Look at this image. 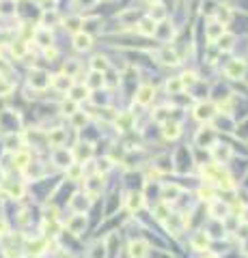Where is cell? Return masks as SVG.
Returning <instances> with one entry per match:
<instances>
[{
  "mask_svg": "<svg viewBox=\"0 0 248 258\" xmlns=\"http://www.w3.org/2000/svg\"><path fill=\"white\" fill-rule=\"evenodd\" d=\"M201 11H203V16H210V17H214V13H216V9L220 7V4L216 2V0H203V4H201Z\"/></svg>",
  "mask_w": 248,
  "mask_h": 258,
  "instance_id": "1f68e13d",
  "label": "cell"
},
{
  "mask_svg": "<svg viewBox=\"0 0 248 258\" xmlns=\"http://www.w3.org/2000/svg\"><path fill=\"white\" fill-rule=\"evenodd\" d=\"M225 31H227L225 24H220L218 19H212V22L205 26V37H207V41H210V43H216L218 39L222 37V32H225Z\"/></svg>",
  "mask_w": 248,
  "mask_h": 258,
  "instance_id": "3957f363",
  "label": "cell"
},
{
  "mask_svg": "<svg viewBox=\"0 0 248 258\" xmlns=\"http://www.w3.org/2000/svg\"><path fill=\"white\" fill-rule=\"evenodd\" d=\"M162 133H164V138H168V140H175L177 136L181 133V127H179V123H175V121H164L162 123Z\"/></svg>",
  "mask_w": 248,
  "mask_h": 258,
  "instance_id": "e0dca14e",
  "label": "cell"
},
{
  "mask_svg": "<svg viewBox=\"0 0 248 258\" xmlns=\"http://www.w3.org/2000/svg\"><path fill=\"white\" fill-rule=\"evenodd\" d=\"M13 161L18 163V168L26 170V168H28V163H31V155H28L26 151H22V148H19V151H16V155H13Z\"/></svg>",
  "mask_w": 248,
  "mask_h": 258,
  "instance_id": "f546056e",
  "label": "cell"
},
{
  "mask_svg": "<svg viewBox=\"0 0 248 258\" xmlns=\"http://www.w3.org/2000/svg\"><path fill=\"white\" fill-rule=\"evenodd\" d=\"M71 121H73V127H82L84 123H87V114L80 112V110H76L71 114Z\"/></svg>",
  "mask_w": 248,
  "mask_h": 258,
  "instance_id": "7bdbcfd3",
  "label": "cell"
},
{
  "mask_svg": "<svg viewBox=\"0 0 248 258\" xmlns=\"http://www.w3.org/2000/svg\"><path fill=\"white\" fill-rule=\"evenodd\" d=\"M244 73H246V64L244 61H237V58L225 67V76L231 78V80H240V78H244Z\"/></svg>",
  "mask_w": 248,
  "mask_h": 258,
  "instance_id": "277c9868",
  "label": "cell"
},
{
  "mask_svg": "<svg viewBox=\"0 0 248 258\" xmlns=\"http://www.w3.org/2000/svg\"><path fill=\"white\" fill-rule=\"evenodd\" d=\"M106 78H104V73L102 71H91V76L87 78V88L89 91H97V88H102V86H106Z\"/></svg>",
  "mask_w": 248,
  "mask_h": 258,
  "instance_id": "2e32d148",
  "label": "cell"
},
{
  "mask_svg": "<svg viewBox=\"0 0 248 258\" xmlns=\"http://www.w3.org/2000/svg\"><path fill=\"white\" fill-rule=\"evenodd\" d=\"M244 252H246V254H248V241H246V250H244Z\"/></svg>",
  "mask_w": 248,
  "mask_h": 258,
  "instance_id": "f5cc1de1",
  "label": "cell"
},
{
  "mask_svg": "<svg viewBox=\"0 0 248 258\" xmlns=\"http://www.w3.org/2000/svg\"><path fill=\"white\" fill-rule=\"evenodd\" d=\"M216 116V106L210 101H201L195 106V118L201 123H210Z\"/></svg>",
  "mask_w": 248,
  "mask_h": 258,
  "instance_id": "7a4b0ae2",
  "label": "cell"
},
{
  "mask_svg": "<svg viewBox=\"0 0 248 258\" xmlns=\"http://www.w3.org/2000/svg\"><path fill=\"white\" fill-rule=\"evenodd\" d=\"M4 145L9 151H19L22 148V138L19 136H4Z\"/></svg>",
  "mask_w": 248,
  "mask_h": 258,
  "instance_id": "e575fe53",
  "label": "cell"
},
{
  "mask_svg": "<svg viewBox=\"0 0 248 258\" xmlns=\"http://www.w3.org/2000/svg\"><path fill=\"white\" fill-rule=\"evenodd\" d=\"M153 213H156V217H158V220H164L166 215H171V209H168V205H166V202H160V205H158L156 209H153Z\"/></svg>",
  "mask_w": 248,
  "mask_h": 258,
  "instance_id": "b9f144b4",
  "label": "cell"
},
{
  "mask_svg": "<svg viewBox=\"0 0 248 258\" xmlns=\"http://www.w3.org/2000/svg\"><path fill=\"white\" fill-rule=\"evenodd\" d=\"M153 34H156V37H160L162 41H168V37H173V26L168 22H160L156 26V32H153Z\"/></svg>",
  "mask_w": 248,
  "mask_h": 258,
  "instance_id": "603a6c76",
  "label": "cell"
},
{
  "mask_svg": "<svg viewBox=\"0 0 248 258\" xmlns=\"http://www.w3.org/2000/svg\"><path fill=\"white\" fill-rule=\"evenodd\" d=\"M67 228H69L71 235H80L84 228H87V217H84L82 213H78V215H73L71 220L67 222Z\"/></svg>",
  "mask_w": 248,
  "mask_h": 258,
  "instance_id": "8fae6325",
  "label": "cell"
},
{
  "mask_svg": "<svg viewBox=\"0 0 248 258\" xmlns=\"http://www.w3.org/2000/svg\"><path fill=\"white\" fill-rule=\"evenodd\" d=\"M93 250H95V252H93V258H104V256H106V245H104V243H97Z\"/></svg>",
  "mask_w": 248,
  "mask_h": 258,
  "instance_id": "7dc6e473",
  "label": "cell"
},
{
  "mask_svg": "<svg viewBox=\"0 0 248 258\" xmlns=\"http://www.w3.org/2000/svg\"><path fill=\"white\" fill-rule=\"evenodd\" d=\"M87 97H89V88H87V84H73V86L69 88V99H73L76 103L84 101Z\"/></svg>",
  "mask_w": 248,
  "mask_h": 258,
  "instance_id": "5bb4252c",
  "label": "cell"
},
{
  "mask_svg": "<svg viewBox=\"0 0 248 258\" xmlns=\"http://www.w3.org/2000/svg\"><path fill=\"white\" fill-rule=\"evenodd\" d=\"M177 194H179V185H171V187L164 185V196L162 198H164V202H171L177 198Z\"/></svg>",
  "mask_w": 248,
  "mask_h": 258,
  "instance_id": "ab89813d",
  "label": "cell"
},
{
  "mask_svg": "<svg viewBox=\"0 0 248 258\" xmlns=\"http://www.w3.org/2000/svg\"><path fill=\"white\" fill-rule=\"evenodd\" d=\"M50 80H52V78H50L43 69H33V71L28 73V84H31L35 91H46L50 86Z\"/></svg>",
  "mask_w": 248,
  "mask_h": 258,
  "instance_id": "6da1fadb",
  "label": "cell"
},
{
  "mask_svg": "<svg viewBox=\"0 0 248 258\" xmlns=\"http://www.w3.org/2000/svg\"><path fill=\"white\" fill-rule=\"evenodd\" d=\"M63 140H65V131H63V129H52V131L48 133V145L50 146H61Z\"/></svg>",
  "mask_w": 248,
  "mask_h": 258,
  "instance_id": "484cf974",
  "label": "cell"
},
{
  "mask_svg": "<svg viewBox=\"0 0 248 258\" xmlns=\"http://www.w3.org/2000/svg\"><path fill=\"white\" fill-rule=\"evenodd\" d=\"M13 54H16L18 58H22V56H26V52H28V46H26V41H22V39H18V41H13Z\"/></svg>",
  "mask_w": 248,
  "mask_h": 258,
  "instance_id": "d590c367",
  "label": "cell"
},
{
  "mask_svg": "<svg viewBox=\"0 0 248 258\" xmlns=\"http://www.w3.org/2000/svg\"><path fill=\"white\" fill-rule=\"evenodd\" d=\"M153 97H156V88L145 84V86H141L136 91V103L138 106H149V103L153 101Z\"/></svg>",
  "mask_w": 248,
  "mask_h": 258,
  "instance_id": "ba28073f",
  "label": "cell"
},
{
  "mask_svg": "<svg viewBox=\"0 0 248 258\" xmlns=\"http://www.w3.org/2000/svg\"><path fill=\"white\" fill-rule=\"evenodd\" d=\"M210 258H214V256H210Z\"/></svg>",
  "mask_w": 248,
  "mask_h": 258,
  "instance_id": "db71d44e",
  "label": "cell"
},
{
  "mask_svg": "<svg viewBox=\"0 0 248 258\" xmlns=\"http://www.w3.org/2000/svg\"><path fill=\"white\" fill-rule=\"evenodd\" d=\"M41 22H43V26H46V28H54L58 22H61V17H58V13L54 11V9H48V11H43Z\"/></svg>",
  "mask_w": 248,
  "mask_h": 258,
  "instance_id": "7402d4cb",
  "label": "cell"
},
{
  "mask_svg": "<svg viewBox=\"0 0 248 258\" xmlns=\"http://www.w3.org/2000/svg\"><path fill=\"white\" fill-rule=\"evenodd\" d=\"M231 17H233L231 9H229V7H225V4H222V7H218V9H216V13H214V19H218V22L225 24V26L231 22Z\"/></svg>",
  "mask_w": 248,
  "mask_h": 258,
  "instance_id": "d4e9b609",
  "label": "cell"
},
{
  "mask_svg": "<svg viewBox=\"0 0 248 258\" xmlns=\"http://www.w3.org/2000/svg\"><path fill=\"white\" fill-rule=\"evenodd\" d=\"M149 17L156 19V22H164V19H166V7H164V4H160V2L151 4V9H149Z\"/></svg>",
  "mask_w": 248,
  "mask_h": 258,
  "instance_id": "44dd1931",
  "label": "cell"
},
{
  "mask_svg": "<svg viewBox=\"0 0 248 258\" xmlns=\"http://www.w3.org/2000/svg\"><path fill=\"white\" fill-rule=\"evenodd\" d=\"M156 26H158V22H156V19H151L149 16L141 17L136 22V31L141 32L142 37H153V32H156Z\"/></svg>",
  "mask_w": 248,
  "mask_h": 258,
  "instance_id": "8992f818",
  "label": "cell"
},
{
  "mask_svg": "<svg viewBox=\"0 0 248 258\" xmlns=\"http://www.w3.org/2000/svg\"><path fill=\"white\" fill-rule=\"evenodd\" d=\"M214 157L218 161H222V160H229L231 157V148L227 146V145H218V148L214 151Z\"/></svg>",
  "mask_w": 248,
  "mask_h": 258,
  "instance_id": "f35d334b",
  "label": "cell"
},
{
  "mask_svg": "<svg viewBox=\"0 0 248 258\" xmlns=\"http://www.w3.org/2000/svg\"><path fill=\"white\" fill-rule=\"evenodd\" d=\"M78 110V103L73 101V99H67V101H63V106H61V112L63 114H67V116H71L73 112Z\"/></svg>",
  "mask_w": 248,
  "mask_h": 258,
  "instance_id": "60d3db41",
  "label": "cell"
},
{
  "mask_svg": "<svg viewBox=\"0 0 248 258\" xmlns=\"http://www.w3.org/2000/svg\"><path fill=\"white\" fill-rule=\"evenodd\" d=\"M54 88H58V91H69V88L73 86L71 82V76H65V73H58V76H54L52 80H50Z\"/></svg>",
  "mask_w": 248,
  "mask_h": 258,
  "instance_id": "9a60e30c",
  "label": "cell"
},
{
  "mask_svg": "<svg viewBox=\"0 0 248 258\" xmlns=\"http://www.w3.org/2000/svg\"><path fill=\"white\" fill-rule=\"evenodd\" d=\"M127 254H130V258H145L147 256V243L145 241H132Z\"/></svg>",
  "mask_w": 248,
  "mask_h": 258,
  "instance_id": "ac0fdd59",
  "label": "cell"
},
{
  "mask_svg": "<svg viewBox=\"0 0 248 258\" xmlns=\"http://www.w3.org/2000/svg\"><path fill=\"white\" fill-rule=\"evenodd\" d=\"M73 160H89L93 157V148L91 145H78V148H73Z\"/></svg>",
  "mask_w": 248,
  "mask_h": 258,
  "instance_id": "83f0119b",
  "label": "cell"
},
{
  "mask_svg": "<svg viewBox=\"0 0 248 258\" xmlns=\"http://www.w3.org/2000/svg\"><path fill=\"white\" fill-rule=\"evenodd\" d=\"M99 24H102V19H99V17H84L82 19V31L93 37V32L102 31V26H99Z\"/></svg>",
  "mask_w": 248,
  "mask_h": 258,
  "instance_id": "d6986e66",
  "label": "cell"
},
{
  "mask_svg": "<svg viewBox=\"0 0 248 258\" xmlns=\"http://www.w3.org/2000/svg\"><path fill=\"white\" fill-rule=\"evenodd\" d=\"M65 28L69 32H80L82 31V17H78V16H69V17H65Z\"/></svg>",
  "mask_w": 248,
  "mask_h": 258,
  "instance_id": "4316f807",
  "label": "cell"
},
{
  "mask_svg": "<svg viewBox=\"0 0 248 258\" xmlns=\"http://www.w3.org/2000/svg\"><path fill=\"white\" fill-rule=\"evenodd\" d=\"M216 2H218V0H216ZM222 2H229V4H231V2H233V0H222Z\"/></svg>",
  "mask_w": 248,
  "mask_h": 258,
  "instance_id": "f907efd6",
  "label": "cell"
},
{
  "mask_svg": "<svg viewBox=\"0 0 248 258\" xmlns=\"http://www.w3.org/2000/svg\"><path fill=\"white\" fill-rule=\"evenodd\" d=\"M130 123H132V114H125V118H117V125L121 127V131L130 129Z\"/></svg>",
  "mask_w": 248,
  "mask_h": 258,
  "instance_id": "f6af8a7d",
  "label": "cell"
},
{
  "mask_svg": "<svg viewBox=\"0 0 248 258\" xmlns=\"http://www.w3.org/2000/svg\"><path fill=\"white\" fill-rule=\"evenodd\" d=\"M110 168H112V161H110V160H102V161L97 163V170H99V172H102V170L106 172V170H110Z\"/></svg>",
  "mask_w": 248,
  "mask_h": 258,
  "instance_id": "c3c4849f",
  "label": "cell"
},
{
  "mask_svg": "<svg viewBox=\"0 0 248 258\" xmlns=\"http://www.w3.org/2000/svg\"><path fill=\"white\" fill-rule=\"evenodd\" d=\"M233 43H235V34H231V32H222V37L216 41V46L218 49H222V52H229V49L233 48Z\"/></svg>",
  "mask_w": 248,
  "mask_h": 258,
  "instance_id": "ffe728a7",
  "label": "cell"
},
{
  "mask_svg": "<svg viewBox=\"0 0 248 258\" xmlns=\"http://www.w3.org/2000/svg\"><path fill=\"white\" fill-rule=\"evenodd\" d=\"M54 163H58L61 168H69L73 163V153L67 148H56L54 151Z\"/></svg>",
  "mask_w": 248,
  "mask_h": 258,
  "instance_id": "30bf717a",
  "label": "cell"
},
{
  "mask_svg": "<svg viewBox=\"0 0 248 258\" xmlns=\"http://www.w3.org/2000/svg\"><path fill=\"white\" fill-rule=\"evenodd\" d=\"M127 209L130 211H138L142 207V194H138V192H132L130 196H127Z\"/></svg>",
  "mask_w": 248,
  "mask_h": 258,
  "instance_id": "f1b7e54d",
  "label": "cell"
},
{
  "mask_svg": "<svg viewBox=\"0 0 248 258\" xmlns=\"http://www.w3.org/2000/svg\"><path fill=\"white\" fill-rule=\"evenodd\" d=\"M33 37H35V41H37L41 48H50V46H52V32H50V28H46V26L37 28Z\"/></svg>",
  "mask_w": 248,
  "mask_h": 258,
  "instance_id": "4fadbf2b",
  "label": "cell"
},
{
  "mask_svg": "<svg viewBox=\"0 0 248 258\" xmlns=\"http://www.w3.org/2000/svg\"><path fill=\"white\" fill-rule=\"evenodd\" d=\"M102 187H104V178H99V177L87 178V183H84V196H87V198H97L99 192H102Z\"/></svg>",
  "mask_w": 248,
  "mask_h": 258,
  "instance_id": "5b68a950",
  "label": "cell"
},
{
  "mask_svg": "<svg viewBox=\"0 0 248 258\" xmlns=\"http://www.w3.org/2000/svg\"><path fill=\"white\" fill-rule=\"evenodd\" d=\"M147 2H151V4H153V2H158V0H147Z\"/></svg>",
  "mask_w": 248,
  "mask_h": 258,
  "instance_id": "816d5d0a",
  "label": "cell"
},
{
  "mask_svg": "<svg viewBox=\"0 0 248 258\" xmlns=\"http://www.w3.org/2000/svg\"><path fill=\"white\" fill-rule=\"evenodd\" d=\"M196 142H198V146L212 148V145H216V131L210 127H203L201 131L196 133Z\"/></svg>",
  "mask_w": 248,
  "mask_h": 258,
  "instance_id": "9c48e42d",
  "label": "cell"
},
{
  "mask_svg": "<svg viewBox=\"0 0 248 258\" xmlns=\"http://www.w3.org/2000/svg\"><path fill=\"white\" fill-rule=\"evenodd\" d=\"M210 213L216 217V220H225V217H227V207L220 205V202H214V205H212V209H210Z\"/></svg>",
  "mask_w": 248,
  "mask_h": 258,
  "instance_id": "74e56055",
  "label": "cell"
},
{
  "mask_svg": "<svg viewBox=\"0 0 248 258\" xmlns=\"http://www.w3.org/2000/svg\"><path fill=\"white\" fill-rule=\"evenodd\" d=\"M166 91L171 93V95H179V93L183 91L179 78H173V80H168V82H166Z\"/></svg>",
  "mask_w": 248,
  "mask_h": 258,
  "instance_id": "8d00e7d4",
  "label": "cell"
},
{
  "mask_svg": "<svg viewBox=\"0 0 248 258\" xmlns=\"http://www.w3.org/2000/svg\"><path fill=\"white\" fill-rule=\"evenodd\" d=\"M237 235H242V237H244V239H248V226L237 228Z\"/></svg>",
  "mask_w": 248,
  "mask_h": 258,
  "instance_id": "681fc988",
  "label": "cell"
},
{
  "mask_svg": "<svg viewBox=\"0 0 248 258\" xmlns=\"http://www.w3.org/2000/svg\"><path fill=\"white\" fill-rule=\"evenodd\" d=\"M198 196H201V200H212V198H214V190H212V187H201Z\"/></svg>",
  "mask_w": 248,
  "mask_h": 258,
  "instance_id": "ee69618b",
  "label": "cell"
},
{
  "mask_svg": "<svg viewBox=\"0 0 248 258\" xmlns=\"http://www.w3.org/2000/svg\"><path fill=\"white\" fill-rule=\"evenodd\" d=\"M73 4L80 7V9H91V7H95V4H97V0H73Z\"/></svg>",
  "mask_w": 248,
  "mask_h": 258,
  "instance_id": "bcb514c9",
  "label": "cell"
},
{
  "mask_svg": "<svg viewBox=\"0 0 248 258\" xmlns=\"http://www.w3.org/2000/svg\"><path fill=\"white\" fill-rule=\"evenodd\" d=\"M91 69H93V71H102V73H106L108 69H110V63H108L104 56H95V58L91 61Z\"/></svg>",
  "mask_w": 248,
  "mask_h": 258,
  "instance_id": "4dcf8cb0",
  "label": "cell"
},
{
  "mask_svg": "<svg viewBox=\"0 0 248 258\" xmlns=\"http://www.w3.org/2000/svg\"><path fill=\"white\" fill-rule=\"evenodd\" d=\"M207 245H210L207 232H196V235L192 237V247H195V250H207Z\"/></svg>",
  "mask_w": 248,
  "mask_h": 258,
  "instance_id": "cb8c5ba5",
  "label": "cell"
},
{
  "mask_svg": "<svg viewBox=\"0 0 248 258\" xmlns=\"http://www.w3.org/2000/svg\"><path fill=\"white\" fill-rule=\"evenodd\" d=\"M91 46H93V37H91V34H87L84 31L73 32V48H76L78 52H87V49H91Z\"/></svg>",
  "mask_w": 248,
  "mask_h": 258,
  "instance_id": "52a82bcc",
  "label": "cell"
},
{
  "mask_svg": "<svg viewBox=\"0 0 248 258\" xmlns=\"http://www.w3.org/2000/svg\"><path fill=\"white\" fill-rule=\"evenodd\" d=\"M179 80H181V86L183 88H192V86H195V84H198V78H196V73H183V76H179Z\"/></svg>",
  "mask_w": 248,
  "mask_h": 258,
  "instance_id": "d6a6232c",
  "label": "cell"
},
{
  "mask_svg": "<svg viewBox=\"0 0 248 258\" xmlns=\"http://www.w3.org/2000/svg\"><path fill=\"white\" fill-rule=\"evenodd\" d=\"M158 58H160V61L164 63V64H173V67H175V64H179V56H177V52H175V49H173L171 46H164V48H162V52L158 54Z\"/></svg>",
  "mask_w": 248,
  "mask_h": 258,
  "instance_id": "7c38bea8",
  "label": "cell"
},
{
  "mask_svg": "<svg viewBox=\"0 0 248 258\" xmlns=\"http://www.w3.org/2000/svg\"><path fill=\"white\" fill-rule=\"evenodd\" d=\"M156 170H160V172H168V170H173V160L171 157H158L156 160Z\"/></svg>",
  "mask_w": 248,
  "mask_h": 258,
  "instance_id": "836d02e7",
  "label": "cell"
}]
</instances>
